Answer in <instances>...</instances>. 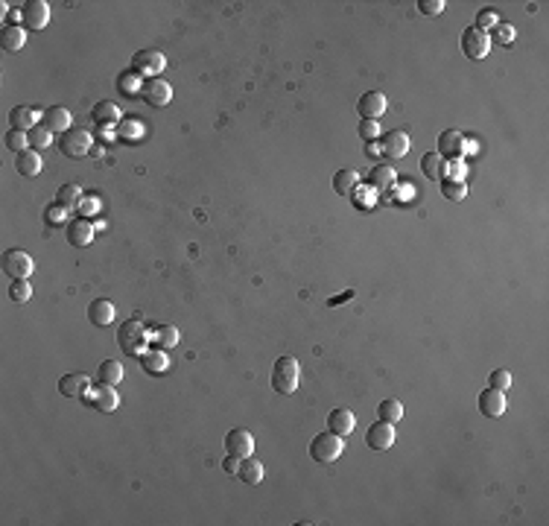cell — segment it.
Masks as SVG:
<instances>
[{
	"instance_id": "cell-1",
	"label": "cell",
	"mask_w": 549,
	"mask_h": 526,
	"mask_svg": "<svg viewBox=\"0 0 549 526\" xmlns=\"http://www.w3.org/2000/svg\"><path fill=\"white\" fill-rule=\"evenodd\" d=\"M301 383V365L296 357H278L272 365V389L280 395H292Z\"/></svg>"
},
{
	"instance_id": "cell-2",
	"label": "cell",
	"mask_w": 549,
	"mask_h": 526,
	"mask_svg": "<svg viewBox=\"0 0 549 526\" xmlns=\"http://www.w3.org/2000/svg\"><path fill=\"white\" fill-rule=\"evenodd\" d=\"M117 342H120V348H123V354H129V357H141V354L146 351V342H149V334H146L143 322L129 319V322L120 325Z\"/></svg>"
},
{
	"instance_id": "cell-3",
	"label": "cell",
	"mask_w": 549,
	"mask_h": 526,
	"mask_svg": "<svg viewBox=\"0 0 549 526\" xmlns=\"http://www.w3.org/2000/svg\"><path fill=\"white\" fill-rule=\"evenodd\" d=\"M342 450H345V438L342 436H336L333 430H327V433H319L310 442V456L315 459V462H336L339 456H342Z\"/></svg>"
},
{
	"instance_id": "cell-4",
	"label": "cell",
	"mask_w": 549,
	"mask_h": 526,
	"mask_svg": "<svg viewBox=\"0 0 549 526\" xmlns=\"http://www.w3.org/2000/svg\"><path fill=\"white\" fill-rule=\"evenodd\" d=\"M91 134H88V129H76V126H70L62 138H59V150H62L65 155H70V158H85L91 152Z\"/></svg>"
},
{
	"instance_id": "cell-5",
	"label": "cell",
	"mask_w": 549,
	"mask_h": 526,
	"mask_svg": "<svg viewBox=\"0 0 549 526\" xmlns=\"http://www.w3.org/2000/svg\"><path fill=\"white\" fill-rule=\"evenodd\" d=\"M164 65H167V59L161 50H155V47H146V50L135 53V59H132V70H138L141 77H149V79H155L158 73L164 70Z\"/></svg>"
},
{
	"instance_id": "cell-6",
	"label": "cell",
	"mask_w": 549,
	"mask_h": 526,
	"mask_svg": "<svg viewBox=\"0 0 549 526\" xmlns=\"http://www.w3.org/2000/svg\"><path fill=\"white\" fill-rule=\"evenodd\" d=\"M462 53H465L468 59H485L488 53H491V35L470 27L462 32Z\"/></svg>"
},
{
	"instance_id": "cell-7",
	"label": "cell",
	"mask_w": 549,
	"mask_h": 526,
	"mask_svg": "<svg viewBox=\"0 0 549 526\" xmlns=\"http://www.w3.org/2000/svg\"><path fill=\"white\" fill-rule=\"evenodd\" d=\"M21 15H23V30L41 32L47 27V21H50V3H44V0H27V3L21 6Z\"/></svg>"
},
{
	"instance_id": "cell-8",
	"label": "cell",
	"mask_w": 549,
	"mask_h": 526,
	"mask_svg": "<svg viewBox=\"0 0 549 526\" xmlns=\"http://www.w3.org/2000/svg\"><path fill=\"white\" fill-rule=\"evenodd\" d=\"M3 272L15 281V278H30V272H32V258L27 252H21V249H9L6 254H3Z\"/></svg>"
},
{
	"instance_id": "cell-9",
	"label": "cell",
	"mask_w": 549,
	"mask_h": 526,
	"mask_svg": "<svg viewBox=\"0 0 549 526\" xmlns=\"http://www.w3.org/2000/svg\"><path fill=\"white\" fill-rule=\"evenodd\" d=\"M143 100L149 103L152 108H161V105H167L169 100H173V88H169V82L167 79H161V77H155V79H146L143 82Z\"/></svg>"
},
{
	"instance_id": "cell-10",
	"label": "cell",
	"mask_w": 549,
	"mask_h": 526,
	"mask_svg": "<svg viewBox=\"0 0 549 526\" xmlns=\"http://www.w3.org/2000/svg\"><path fill=\"white\" fill-rule=\"evenodd\" d=\"M225 450L231 456L246 459V456H251V450H254V436L249 430H242V427H234V430L225 436Z\"/></svg>"
},
{
	"instance_id": "cell-11",
	"label": "cell",
	"mask_w": 549,
	"mask_h": 526,
	"mask_svg": "<svg viewBox=\"0 0 549 526\" xmlns=\"http://www.w3.org/2000/svg\"><path fill=\"white\" fill-rule=\"evenodd\" d=\"M85 401H91V407L100 409V412H114L120 407V398L114 392V386H108V383L91 386V392H88V398H85Z\"/></svg>"
},
{
	"instance_id": "cell-12",
	"label": "cell",
	"mask_w": 549,
	"mask_h": 526,
	"mask_svg": "<svg viewBox=\"0 0 549 526\" xmlns=\"http://www.w3.org/2000/svg\"><path fill=\"white\" fill-rule=\"evenodd\" d=\"M59 392H62L65 398H88V392H91V377L82 374V372L65 374L62 381H59Z\"/></svg>"
},
{
	"instance_id": "cell-13",
	"label": "cell",
	"mask_w": 549,
	"mask_h": 526,
	"mask_svg": "<svg viewBox=\"0 0 549 526\" xmlns=\"http://www.w3.org/2000/svg\"><path fill=\"white\" fill-rule=\"evenodd\" d=\"M365 445H369L371 450H389L395 445V424L377 421L374 427H369V433H365Z\"/></svg>"
},
{
	"instance_id": "cell-14",
	"label": "cell",
	"mask_w": 549,
	"mask_h": 526,
	"mask_svg": "<svg viewBox=\"0 0 549 526\" xmlns=\"http://www.w3.org/2000/svg\"><path fill=\"white\" fill-rule=\"evenodd\" d=\"M380 146H383V155L386 158L397 161V158H404L409 152V134L400 132V129H392V132H386V138L380 141Z\"/></svg>"
},
{
	"instance_id": "cell-15",
	"label": "cell",
	"mask_w": 549,
	"mask_h": 526,
	"mask_svg": "<svg viewBox=\"0 0 549 526\" xmlns=\"http://www.w3.org/2000/svg\"><path fill=\"white\" fill-rule=\"evenodd\" d=\"M357 112H360V117L362 120H377L383 112H386V97L380 94V91H369V94H362L360 97V103H357Z\"/></svg>"
},
{
	"instance_id": "cell-16",
	"label": "cell",
	"mask_w": 549,
	"mask_h": 526,
	"mask_svg": "<svg viewBox=\"0 0 549 526\" xmlns=\"http://www.w3.org/2000/svg\"><path fill=\"white\" fill-rule=\"evenodd\" d=\"M91 120L100 129H112V126H120V108L112 103V100H100L94 108H91Z\"/></svg>"
},
{
	"instance_id": "cell-17",
	"label": "cell",
	"mask_w": 549,
	"mask_h": 526,
	"mask_svg": "<svg viewBox=\"0 0 549 526\" xmlns=\"http://www.w3.org/2000/svg\"><path fill=\"white\" fill-rule=\"evenodd\" d=\"M70 123H73V117H70V112H68L65 105H50L41 114V126L50 129V132H62L65 134L70 129Z\"/></svg>"
},
{
	"instance_id": "cell-18",
	"label": "cell",
	"mask_w": 549,
	"mask_h": 526,
	"mask_svg": "<svg viewBox=\"0 0 549 526\" xmlns=\"http://www.w3.org/2000/svg\"><path fill=\"white\" fill-rule=\"evenodd\" d=\"M506 392H499V389H485V392L479 395V409L482 415H488V418H499V415L506 412Z\"/></svg>"
},
{
	"instance_id": "cell-19",
	"label": "cell",
	"mask_w": 549,
	"mask_h": 526,
	"mask_svg": "<svg viewBox=\"0 0 549 526\" xmlns=\"http://www.w3.org/2000/svg\"><path fill=\"white\" fill-rule=\"evenodd\" d=\"M462 150H465V138H462V132L447 129V132L438 134V150L435 152L442 158H459Z\"/></svg>"
},
{
	"instance_id": "cell-20",
	"label": "cell",
	"mask_w": 549,
	"mask_h": 526,
	"mask_svg": "<svg viewBox=\"0 0 549 526\" xmlns=\"http://www.w3.org/2000/svg\"><path fill=\"white\" fill-rule=\"evenodd\" d=\"M114 304L108 301V299H94L91 304H88V319H91V325H96V327H105V325H112L114 322Z\"/></svg>"
},
{
	"instance_id": "cell-21",
	"label": "cell",
	"mask_w": 549,
	"mask_h": 526,
	"mask_svg": "<svg viewBox=\"0 0 549 526\" xmlns=\"http://www.w3.org/2000/svg\"><path fill=\"white\" fill-rule=\"evenodd\" d=\"M94 240V225L88 223V219H70L68 223V243L70 246H88V243Z\"/></svg>"
},
{
	"instance_id": "cell-22",
	"label": "cell",
	"mask_w": 549,
	"mask_h": 526,
	"mask_svg": "<svg viewBox=\"0 0 549 526\" xmlns=\"http://www.w3.org/2000/svg\"><path fill=\"white\" fill-rule=\"evenodd\" d=\"M327 427H331L336 436L348 438L353 433V427H357V418H353L351 409H333L331 415H327Z\"/></svg>"
},
{
	"instance_id": "cell-23",
	"label": "cell",
	"mask_w": 549,
	"mask_h": 526,
	"mask_svg": "<svg viewBox=\"0 0 549 526\" xmlns=\"http://www.w3.org/2000/svg\"><path fill=\"white\" fill-rule=\"evenodd\" d=\"M15 170H18L21 176H27V179L39 176L41 170H44L41 155L35 152V150H23V152H18V155H15Z\"/></svg>"
},
{
	"instance_id": "cell-24",
	"label": "cell",
	"mask_w": 549,
	"mask_h": 526,
	"mask_svg": "<svg viewBox=\"0 0 549 526\" xmlns=\"http://www.w3.org/2000/svg\"><path fill=\"white\" fill-rule=\"evenodd\" d=\"M9 123H12V129L30 132L39 126V114H35V108H30V105H15L9 112Z\"/></svg>"
},
{
	"instance_id": "cell-25",
	"label": "cell",
	"mask_w": 549,
	"mask_h": 526,
	"mask_svg": "<svg viewBox=\"0 0 549 526\" xmlns=\"http://www.w3.org/2000/svg\"><path fill=\"white\" fill-rule=\"evenodd\" d=\"M138 360H141V369H143L146 374H161V372H167V365H169V360H167L164 348H155V351H143Z\"/></svg>"
},
{
	"instance_id": "cell-26",
	"label": "cell",
	"mask_w": 549,
	"mask_h": 526,
	"mask_svg": "<svg viewBox=\"0 0 549 526\" xmlns=\"http://www.w3.org/2000/svg\"><path fill=\"white\" fill-rule=\"evenodd\" d=\"M357 185H360V173L357 170H339L333 176V190L339 196H353L357 193Z\"/></svg>"
},
{
	"instance_id": "cell-27",
	"label": "cell",
	"mask_w": 549,
	"mask_h": 526,
	"mask_svg": "<svg viewBox=\"0 0 549 526\" xmlns=\"http://www.w3.org/2000/svg\"><path fill=\"white\" fill-rule=\"evenodd\" d=\"M23 41H27V30L18 27V23H9V27L3 30V35H0V44H3L6 53H18Z\"/></svg>"
},
{
	"instance_id": "cell-28",
	"label": "cell",
	"mask_w": 549,
	"mask_h": 526,
	"mask_svg": "<svg viewBox=\"0 0 549 526\" xmlns=\"http://www.w3.org/2000/svg\"><path fill=\"white\" fill-rule=\"evenodd\" d=\"M421 170H424V176L430 179V181H438V179H444V170H447V161L438 152H426L424 158H421Z\"/></svg>"
},
{
	"instance_id": "cell-29",
	"label": "cell",
	"mask_w": 549,
	"mask_h": 526,
	"mask_svg": "<svg viewBox=\"0 0 549 526\" xmlns=\"http://www.w3.org/2000/svg\"><path fill=\"white\" fill-rule=\"evenodd\" d=\"M96 381L108 383V386H117L120 381H123V363H120V360H103L100 372H96Z\"/></svg>"
},
{
	"instance_id": "cell-30",
	"label": "cell",
	"mask_w": 549,
	"mask_h": 526,
	"mask_svg": "<svg viewBox=\"0 0 549 526\" xmlns=\"http://www.w3.org/2000/svg\"><path fill=\"white\" fill-rule=\"evenodd\" d=\"M369 185L374 190H389L395 185V170L389 164H377L374 170H369Z\"/></svg>"
},
{
	"instance_id": "cell-31",
	"label": "cell",
	"mask_w": 549,
	"mask_h": 526,
	"mask_svg": "<svg viewBox=\"0 0 549 526\" xmlns=\"http://www.w3.org/2000/svg\"><path fill=\"white\" fill-rule=\"evenodd\" d=\"M117 91L123 97H135V94H143V82H141V73L138 70H126L117 77Z\"/></svg>"
},
{
	"instance_id": "cell-32",
	"label": "cell",
	"mask_w": 549,
	"mask_h": 526,
	"mask_svg": "<svg viewBox=\"0 0 549 526\" xmlns=\"http://www.w3.org/2000/svg\"><path fill=\"white\" fill-rule=\"evenodd\" d=\"M149 339L155 342V348H173V345H178V330L173 327V325H158L152 334H149Z\"/></svg>"
},
{
	"instance_id": "cell-33",
	"label": "cell",
	"mask_w": 549,
	"mask_h": 526,
	"mask_svg": "<svg viewBox=\"0 0 549 526\" xmlns=\"http://www.w3.org/2000/svg\"><path fill=\"white\" fill-rule=\"evenodd\" d=\"M237 476H240L242 483H249V485H258L263 480V465L254 459V456H246V459L240 462V474Z\"/></svg>"
},
{
	"instance_id": "cell-34",
	"label": "cell",
	"mask_w": 549,
	"mask_h": 526,
	"mask_svg": "<svg viewBox=\"0 0 549 526\" xmlns=\"http://www.w3.org/2000/svg\"><path fill=\"white\" fill-rule=\"evenodd\" d=\"M377 415H380V421H386V424H397L400 418H404V403L389 398V401H383L380 407H377Z\"/></svg>"
},
{
	"instance_id": "cell-35",
	"label": "cell",
	"mask_w": 549,
	"mask_h": 526,
	"mask_svg": "<svg viewBox=\"0 0 549 526\" xmlns=\"http://www.w3.org/2000/svg\"><path fill=\"white\" fill-rule=\"evenodd\" d=\"M56 202H59V205H65L68 211H70L73 205H79V202H82V190H79L76 185H62V188H59V193H56Z\"/></svg>"
},
{
	"instance_id": "cell-36",
	"label": "cell",
	"mask_w": 549,
	"mask_h": 526,
	"mask_svg": "<svg viewBox=\"0 0 549 526\" xmlns=\"http://www.w3.org/2000/svg\"><path fill=\"white\" fill-rule=\"evenodd\" d=\"M9 299H12V301H18V304L30 301V299H32V287H30V281H27V278H15V281H12V287H9Z\"/></svg>"
},
{
	"instance_id": "cell-37",
	"label": "cell",
	"mask_w": 549,
	"mask_h": 526,
	"mask_svg": "<svg viewBox=\"0 0 549 526\" xmlns=\"http://www.w3.org/2000/svg\"><path fill=\"white\" fill-rule=\"evenodd\" d=\"M3 143L18 155V152H23V150L30 146V138H27V132H21V129H9L6 138H3Z\"/></svg>"
},
{
	"instance_id": "cell-38",
	"label": "cell",
	"mask_w": 549,
	"mask_h": 526,
	"mask_svg": "<svg viewBox=\"0 0 549 526\" xmlns=\"http://www.w3.org/2000/svg\"><path fill=\"white\" fill-rule=\"evenodd\" d=\"M44 219H47L50 225H65V223H70V219H68V208H65V205H59V202L47 205Z\"/></svg>"
},
{
	"instance_id": "cell-39",
	"label": "cell",
	"mask_w": 549,
	"mask_h": 526,
	"mask_svg": "<svg viewBox=\"0 0 549 526\" xmlns=\"http://www.w3.org/2000/svg\"><path fill=\"white\" fill-rule=\"evenodd\" d=\"M444 196H447L450 202H462V199L468 196L465 181H450V179H444Z\"/></svg>"
},
{
	"instance_id": "cell-40",
	"label": "cell",
	"mask_w": 549,
	"mask_h": 526,
	"mask_svg": "<svg viewBox=\"0 0 549 526\" xmlns=\"http://www.w3.org/2000/svg\"><path fill=\"white\" fill-rule=\"evenodd\" d=\"M27 138H30V146H41V150H44V146H50L53 132H50V129H44V126L39 123L35 129H30V132H27Z\"/></svg>"
},
{
	"instance_id": "cell-41",
	"label": "cell",
	"mask_w": 549,
	"mask_h": 526,
	"mask_svg": "<svg viewBox=\"0 0 549 526\" xmlns=\"http://www.w3.org/2000/svg\"><path fill=\"white\" fill-rule=\"evenodd\" d=\"M508 386H511V372H508V369L491 372V389H499V392H506Z\"/></svg>"
},
{
	"instance_id": "cell-42",
	"label": "cell",
	"mask_w": 549,
	"mask_h": 526,
	"mask_svg": "<svg viewBox=\"0 0 549 526\" xmlns=\"http://www.w3.org/2000/svg\"><path fill=\"white\" fill-rule=\"evenodd\" d=\"M117 132H120V138H126V141H132L135 138V134H141V120H123V123L117 126Z\"/></svg>"
},
{
	"instance_id": "cell-43",
	"label": "cell",
	"mask_w": 549,
	"mask_h": 526,
	"mask_svg": "<svg viewBox=\"0 0 549 526\" xmlns=\"http://www.w3.org/2000/svg\"><path fill=\"white\" fill-rule=\"evenodd\" d=\"M377 134H380V126H377V120H362V123H360V138H362L365 143H371Z\"/></svg>"
},
{
	"instance_id": "cell-44",
	"label": "cell",
	"mask_w": 549,
	"mask_h": 526,
	"mask_svg": "<svg viewBox=\"0 0 549 526\" xmlns=\"http://www.w3.org/2000/svg\"><path fill=\"white\" fill-rule=\"evenodd\" d=\"M418 9L424 12V15H442L444 0H418Z\"/></svg>"
},
{
	"instance_id": "cell-45",
	"label": "cell",
	"mask_w": 549,
	"mask_h": 526,
	"mask_svg": "<svg viewBox=\"0 0 549 526\" xmlns=\"http://www.w3.org/2000/svg\"><path fill=\"white\" fill-rule=\"evenodd\" d=\"M465 173H468L465 164H462V161H453V164L444 170V179L450 176V181H462V179H465Z\"/></svg>"
},
{
	"instance_id": "cell-46",
	"label": "cell",
	"mask_w": 549,
	"mask_h": 526,
	"mask_svg": "<svg viewBox=\"0 0 549 526\" xmlns=\"http://www.w3.org/2000/svg\"><path fill=\"white\" fill-rule=\"evenodd\" d=\"M491 27H497V15H494V12H479V15H477V30H491Z\"/></svg>"
},
{
	"instance_id": "cell-47",
	"label": "cell",
	"mask_w": 549,
	"mask_h": 526,
	"mask_svg": "<svg viewBox=\"0 0 549 526\" xmlns=\"http://www.w3.org/2000/svg\"><path fill=\"white\" fill-rule=\"evenodd\" d=\"M497 35L503 44H508L511 39H515V27H511V23H497Z\"/></svg>"
},
{
	"instance_id": "cell-48",
	"label": "cell",
	"mask_w": 549,
	"mask_h": 526,
	"mask_svg": "<svg viewBox=\"0 0 549 526\" xmlns=\"http://www.w3.org/2000/svg\"><path fill=\"white\" fill-rule=\"evenodd\" d=\"M240 462H242L240 456H231V454H228V456H225V462H222V468H225L228 474H234V476H237V474H240Z\"/></svg>"
},
{
	"instance_id": "cell-49",
	"label": "cell",
	"mask_w": 549,
	"mask_h": 526,
	"mask_svg": "<svg viewBox=\"0 0 549 526\" xmlns=\"http://www.w3.org/2000/svg\"><path fill=\"white\" fill-rule=\"evenodd\" d=\"M365 155H371V158H377V155H383V146L380 143H369V146H365Z\"/></svg>"
},
{
	"instance_id": "cell-50",
	"label": "cell",
	"mask_w": 549,
	"mask_h": 526,
	"mask_svg": "<svg viewBox=\"0 0 549 526\" xmlns=\"http://www.w3.org/2000/svg\"><path fill=\"white\" fill-rule=\"evenodd\" d=\"M79 208H82V214H88V211H94V202H85V199H82Z\"/></svg>"
}]
</instances>
